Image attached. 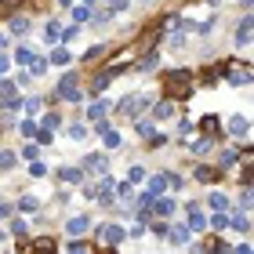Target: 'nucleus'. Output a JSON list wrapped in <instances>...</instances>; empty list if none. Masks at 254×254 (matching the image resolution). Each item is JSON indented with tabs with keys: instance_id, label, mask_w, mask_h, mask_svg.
I'll use <instances>...</instances> for the list:
<instances>
[{
	"instance_id": "f257e3e1",
	"label": "nucleus",
	"mask_w": 254,
	"mask_h": 254,
	"mask_svg": "<svg viewBox=\"0 0 254 254\" xmlns=\"http://www.w3.org/2000/svg\"><path fill=\"white\" fill-rule=\"evenodd\" d=\"M164 91H167L171 102L189 98L192 95V73H189V69H171V73L164 76Z\"/></svg>"
},
{
	"instance_id": "f03ea898",
	"label": "nucleus",
	"mask_w": 254,
	"mask_h": 254,
	"mask_svg": "<svg viewBox=\"0 0 254 254\" xmlns=\"http://www.w3.org/2000/svg\"><path fill=\"white\" fill-rule=\"evenodd\" d=\"M153 95H149V91H142V95H124L120 102H117V113L120 117H127V120H134V117H142L145 109H153Z\"/></svg>"
},
{
	"instance_id": "7ed1b4c3",
	"label": "nucleus",
	"mask_w": 254,
	"mask_h": 254,
	"mask_svg": "<svg viewBox=\"0 0 254 254\" xmlns=\"http://www.w3.org/2000/svg\"><path fill=\"white\" fill-rule=\"evenodd\" d=\"M55 98H59V102H80V98H84V91H80L73 73H65L59 84H55Z\"/></svg>"
},
{
	"instance_id": "20e7f679",
	"label": "nucleus",
	"mask_w": 254,
	"mask_h": 254,
	"mask_svg": "<svg viewBox=\"0 0 254 254\" xmlns=\"http://www.w3.org/2000/svg\"><path fill=\"white\" fill-rule=\"evenodd\" d=\"M225 131L233 134V138H247V134H251V120H247V113H236V117H229V120H225Z\"/></svg>"
},
{
	"instance_id": "39448f33",
	"label": "nucleus",
	"mask_w": 254,
	"mask_h": 254,
	"mask_svg": "<svg viewBox=\"0 0 254 254\" xmlns=\"http://www.w3.org/2000/svg\"><path fill=\"white\" fill-rule=\"evenodd\" d=\"M186 211H189V222H186V225H189V233H203V229H207V214L200 211V203H196V200L186 203Z\"/></svg>"
},
{
	"instance_id": "423d86ee",
	"label": "nucleus",
	"mask_w": 254,
	"mask_h": 254,
	"mask_svg": "<svg viewBox=\"0 0 254 254\" xmlns=\"http://www.w3.org/2000/svg\"><path fill=\"white\" fill-rule=\"evenodd\" d=\"M84 167L91 171V175H106L109 156H106V153H87V156H84Z\"/></svg>"
},
{
	"instance_id": "0eeeda50",
	"label": "nucleus",
	"mask_w": 254,
	"mask_h": 254,
	"mask_svg": "<svg viewBox=\"0 0 254 254\" xmlns=\"http://www.w3.org/2000/svg\"><path fill=\"white\" fill-rule=\"evenodd\" d=\"M149 211H153V218H175V211H178V203H175V200H164V196H156V200H153V207H149Z\"/></svg>"
},
{
	"instance_id": "6e6552de",
	"label": "nucleus",
	"mask_w": 254,
	"mask_h": 254,
	"mask_svg": "<svg viewBox=\"0 0 254 254\" xmlns=\"http://www.w3.org/2000/svg\"><path fill=\"white\" fill-rule=\"evenodd\" d=\"M124 236H127V233H124L120 225H98V240H106L109 247H117V244H124Z\"/></svg>"
},
{
	"instance_id": "1a4fd4ad",
	"label": "nucleus",
	"mask_w": 254,
	"mask_h": 254,
	"mask_svg": "<svg viewBox=\"0 0 254 254\" xmlns=\"http://www.w3.org/2000/svg\"><path fill=\"white\" fill-rule=\"evenodd\" d=\"M222 175H225L222 167H196V171H192V178L203 182V186H214V182H222Z\"/></svg>"
},
{
	"instance_id": "9d476101",
	"label": "nucleus",
	"mask_w": 254,
	"mask_h": 254,
	"mask_svg": "<svg viewBox=\"0 0 254 254\" xmlns=\"http://www.w3.org/2000/svg\"><path fill=\"white\" fill-rule=\"evenodd\" d=\"M26 251H29V254H55V251H59V244H55V236H37Z\"/></svg>"
},
{
	"instance_id": "9b49d317",
	"label": "nucleus",
	"mask_w": 254,
	"mask_h": 254,
	"mask_svg": "<svg viewBox=\"0 0 254 254\" xmlns=\"http://www.w3.org/2000/svg\"><path fill=\"white\" fill-rule=\"evenodd\" d=\"M87 229H91V218H87V214H73V218L65 222V233H69V236H84Z\"/></svg>"
},
{
	"instance_id": "f8f14e48",
	"label": "nucleus",
	"mask_w": 254,
	"mask_h": 254,
	"mask_svg": "<svg viewBox=\"0 0 254 254\" xmlns=\"http://www.w3.org/2000/svg\"><path fill=\"white\" fill-rule=\"evenodd\" d=\"M59 178L65 182V186H84V167H59Z\"/></svg>"
},
{
	"instance_id": "ddd939ff",
	"label": "nucleus",
	"mask_w": 254,
	"mask_h": 254,
	"mask_svg": "<svg viewBox=\"0 0 254 254\" xmlns=\"http://www.w3.org/2000/svg\"><path fill=\"white\" fill-rule=\"evenodd\" d=\"M164 236L171 240V244H178V247H182V244H189V236H192V233H189V225H171Z\"/></svg>"
},
{
	"instance_id": "4468645a",
	"label": "nucleus",
	"mask_w": 254,
	"mask_h": 254,
	"mask_svg": "<svg viewBox=\"0 0 254 254\" xmlns=\"http://www.w3.org/2000/svg\"><path fill=\"white\" fill-rule=\"evenodd\" d=\"M109 109H113V102H91V106H87V120L95 124V120H102V117H106Z\"/></svg>"
},
{
	"instance_id": "2eb2a0df",
	"label": "nucleus",
	"mask_w": 254,
	"mask_h": 254,
	"mask_svg": "<svg viewBox=\"0 0 254 254\" xmlns=\"http://www.w3.org/2000/svg\"><path fill=\"white\" fill-rule=\"evenodd\" d=\"M167 117H175V102L171 98H164V102L153 106V120H167Z\"/></svg>"
},
{
	"instance_id": "dca6fc26",
	"label": "nucleus",
	"mask_w": 254,
	"mask_h": 254,
	"mask_svg": "<svg viewBox=\"0 0 254 254\" xmlns=\"http://www.w3.org/2000/svg\"><path fill=\"white\" fill-rule=\"evenodd\" d=\"M236 44H240V48H247V44H251V18H240V26H236Z\"/></svg>"
},
{
	"instance_id": "f3484780",
	"label": "nucleus",
	"mask_w": 254,
	"mask_h": 254,
	"mask_svg": "<svg viewBox=\"0 0 254 254\" xmlns=\"http://www.w3.org/2000/svg\"><path fill=\"white\" fill-rule=\"evenodd\" d=\"M134 131H138V138H153V134H156V127H153V120L134 117Z\"/></svg>"
},
{
	"instance_id": "a211bd4d",
	"label": "nucleus",
	"mask_w": 254,
	"mask_h": 254,
	"mask_svg": "<svg viewBox=\"0 0 254 254\" xmlns=\"http://www.w3.org/2000/svg\"><path fill=\"white\" fill-rule=\"evenodd\" d=\"M240 160H244V153H236L233 145H229V149H222V171H225V167H236Z\"/></svg>"
},
{
	"instance_id": "6ab92c4d",
	"label": "nucleus",
	"mask_w": 254,
	"mask_h": 254,
	"mask_svg": "<svg viewBox=\"0 0 254 254\" xmlns=\"http://www.w3.org/2000/svg\"><path fill=\"white\" fill-rule=\"evenodd\" d=\"M156 62H160V55H156V51H145V55H142V59H138L134 65L142 69V73H149V69H156Z\"/></svg>"
},
{
	"instance_id": "aec40b11",
	"label": "nucleus",
	"mask_w": 254,
	"mask_h": 254,
	"mask_svg": "<svg viewBox=\"0 0 254 254\" xmlns=\"http://www.w3.org/2000/svg\"><path fill=\"white\" fill-rule=\"evenodd\" d=\"M18 164V153H11V149H0V175H4V171H11Z\"/></svg>"
},
{
	"instance_id": "412c9836",
	"label": "nucleus",
	"mask_w": 254,
	"mask_h": 254,
	"mask_svg": "<svg viewBox=\"0 0 254 254\" xmlns=\"http://www.w3.org/2000/svg\"><path fill=\"white\" fill-rule=\"evenodd\" d=\"M229 229H233V233H251V218H247V214L229 218Z\"/></svg>"
},
{
	"instance_id": "4be33fe9",
	"label": "nucleus",
	"mask_w": 254,
	"mask_h": 254,
	"mask_svg": "<svg viewBox=\"0 0 254 254\" xmlns=\"http://www.w3.org/2000/svg\"><path fill=\"white\" fill-rule=\"evenodd\" d=\"M207 203H211V211H229V196L225 192H211Z\"/></svg>"
},
{
	"instance_id": "5701e85b",
	"label": "nucleus",
	"mask_w": 254,
	"mask_h": 254,
	"mask_svg": "<svg viewBox=\"0 0 254 254\" xmlns=\"http://www.w3.org/2000/svg\"><path fill=\"white\" fill-rule=\"evenodd\" d=\"M11 62H18V65H29V62H33V48H29V44H22V48H18L15 55H11Z\"/></svg>"
},
{
	"instance_id": "b1692460",
	"label": "nucleus",
	"mask_w": 254,
	"mask_h": 254,
	"mask_svg": "<svg viewBox=\"0 0 254 254\" xmlns=\"http://www.w3.org/2000/svg\"><path fill=\"white\" fill-rule=\"evenodd\" d=\"M37 127H44V131H51V134H55V131L62 127V117H59V113H48V117H44Z\"/></svg>"
},
{
	"instance_id": "393cba45",
	"label": "nucleus",
	"mask_w": 254,
	"mask_h": 254,
	"mask_svg": "<svg viewBox=\"0 0 254 254\" xmlns=\"http://www.w3.org/2000/svg\"><path fill=\"white\" fill-rule=\"evenodd\" d=\"M102 142H106V149H120V145H124V138H120L117 127H109V131L102 134Z\"/></svg>"
},
{
	"instance_id": "a878e982",
	"label": "nucleus",
	"mask_w": 254,
	"mask_h": 254,
	"mask_svg": "<svg viewBox=\"0 0 254 254\" xmlns=\"http://www.w3.org/2000/svg\"><path fill=\"white\" fill-rule=\"evenodd\" d=\"M91 15H95V11H91L87 4H76V7H73V22H76V26H84V22H91Z\"/></svg>"
},
{
	"instance_id": "bb28decb",
	"label": "nucleus",
	"mask_w": 254,
	"mask_h": 254,
	"mask_svg": "<svg viewBox=\"0 0 254 254\" xmlns=\"http://www.w3.org/2000/svg\"><path fill=\"white\" fill-rule=\"evenodd\" d=\"M200 131L203 134H218V131H222V120H218V117H203L200 120Z\"/></svg>"
},
{
	"instance_id": "cd10ccee",
	"label": "nucleus",
	"mask_w": 254,
	"mask_h": 254,
	"mask_svg": "<svg viewBox=\"0 0 254 254\" xmlns=\"http://www.w3.org/2000/svg\"><path fill=\"white\" fill-rule=\"evenodd\" d=\"M211 229H214V233H225V229H229V211H214Z\"/></svg>"
},
{
	"instance_id": "c85d7f7f",
	"label": "nucleus",
	"mask_w": 254,
	"mask_h": 254,
	"mask_svg": "<svg viewBox=\"0 0 254 254\" xmlns=\"http://www.w3.org/2000/svg\"><path fill=\"white\" fill-rule=\"evenodd\" d=\"M15 95H18V84L7 80V76H0V98H15Z\"/></svg>"
},
{
	"instance_id": "c756f323",
	"label": "nucleus",
	"mask_w": 254,
	"mask_h": 254,
	"mask_svg": "<svg viewBox=\"0 0 254 254\" xmlns=\"http://www.w3.org/2000/svg\"><path fill=\"white\" fill-rule=\"evenodd\" d=\"M69 62H73L69 48H55V51H51V65H69Z\"/></svg>"
},
{
	"instance_id": "7c9ffc66",
	"label": "nucleus",
	"mask_w": 254,
	"mask_h": 254,
	"mask_svg": "<svg viewBox=\"0 0 254 254\" xmlns=\"http://www.w3.org/2000/svg\"><path fill=\"white\" fill-rule=\"evenodd\" d=\"M106 51H109V48H106V44H95V48H91V51L84 55V62L91 65V62H98V59H106Z\"/></svg>"
},
{
	"instance_id": "2f4dec72",
	"label": "nucleus",
	"mask_w": 254,
	"mask_h": 254,
	"mask_svg": "<svg viewBox=\"0 0 254 254\" xmlns=\"http://www.w3.org/2000/svg\"><path fill=\"white\" fill-rule=\"evenodd\" d=\"M69 138H73V142H84L87 138V124H69V131H65Z\"/></svg>"
},
{
	"instance_id": "473e14b6",
	"label": "nucleus",
	"mask_w": 254,
	"mask_h": 254,
	"mask_svg": "<svg viewBox=\"0 0 254 254\" xmlns=\"http://www.w3.org/2000/svg\"><path fill=\"white\" fill-rule=\"evenodd\" d=\"M11 33H15V37H22V33H29V18L15 15V18H11Z\"/></svg>"
},
{
	"instance_id": "72a5a7b5",
	"label": "nucleus",
	"mask_w": 254,
	"mask_h": 254,
	"mask_svg": "<svg viewBox=\"0 0 254 254\" xmlns=\"http://www.w3.org/2000/svg\"><path fill=\"white\" fill-rule=\"evenodd\" d=\"M203 251H207V254H233V251H229V247L222 244V240H207Z\"/></svg>"
},
{
	"instance_id": "f704fd0d",
	"label": "nucleus",
	"mask_w": 254,
	"mask_h": 254,
	"mask_svg": "<svg viewBox=\"0 0 254 254\" xmlns=\"http://www.w3.org/2000/svg\"><path fill=\"white\" fill-rule=\"evenodd\" d=\"M153 200H156V192H153V189L138 192V211H149V207H153Z\"/></svg>"
},
{
	"instance_id": "c9c22d12",
	"label": "nucleus",
	"mask_w": 254,
	"mask_h": 254,
	"mask_svg": "<svg viewBox=\"0 0 254 254\" xmlns=\"http://www.w3.org/2000/svg\"><path fill=\"white\" fill-rule=\"evenodd\" d=\"M44 73H48V62L33 55V62H29V76H44Z\"/></svg>"
},
{
	"instance_id": "e433bc0d",
	"label": "nucleus",
	"mask_w": 254,
	"mask_h": 254,
	"mask_svg": "<svg viewBox=\"0 0 254 254\" xmlns=\"http://www.w3.org/2000/svg\"><path fill=\"white\" fill-rule=\"evenodd\" d=\"M149 189H153L156 196H164V189H167V175H156V178H149Z\"/></svg>"
},
{
	"instance_id": "4c0bfd02",
	"label": "nucleus",
	"mask_w": 254,
	"mask_h": 254,
	"mask_svg": "<svg viewBox=\"0 0 254 254\" xmlns=\"http://www.w3.org/2000/svg\"><path fill=\"white\" fill-rule=\"evenodd\" d=\"M15 109H22V98L15 95V98H0V113H15Z\"/></svg>"
},
{
	"instance_id": "58836bf2",
	"label": "nucleus",
	"mask_w": 254,
	"mask_h": 254,
	"mask_svg": "<svg viewBox=\"0 0 254 254\" xmlns=\"http://www.w3.org/2000/svg\"><path fill=\"white\" fill-rule=\"evenodd\" d=\"M37 207H40V200H37V196H22V200H18V211H37Z\"/></svg>"
},
{
	"instance_id": "ea45409f",
	"label": "nucleus",
	"mask_w": 254,
	"mask_h": 254,
	"mask_svg": "<svg viewBox=\"0 0 254 254\" xmlns=\"http://www.w3.org/2000/svg\"><path fill=\"white\" fill-rule=\"evenodd\" d=\"M40 106H44L40 98H26V102H22V109H26V117H37V113H40Z\"/></svg>"
},
{
	"instance_id": "a19ab883",
	"label": "nucleus",
	"mask_w": 254,
	"mask_h": 254,
	"mask_svg": "<svg viewBox=\"0 0 254 254\" xmlns=\"http://www.w3.org/2000/svg\"><path fill=\"white\" fill-rule=\"evenodd\" d=\"M113 189H117V196H120L124 203L131 200V192H134V186H131V182H120V186H113Z\"/></svg>"
},
{
	"instance_id": "79ce46f5",
	"label": "nucleus",
	"mask_w": 254,
	"mask_h": 254,
	"mask_svg": "<svg viewBox=\"0 0 254 254\" xmlns=\"http://www.w3.org/2000/svg\"><path fill=\"white\" fill-rule=\"evenodd\" d=\"M29 175H33V178H44V175H48V164H40V160H29Z\"/></svg>"
},
{
	"instance_id": "37998d69",
	"label": "nucleus",
	"mask_w": 254,
	"mask_h": 254,
	"mask_svg": "<svg viewBox=\"0 0 254 254\" xmlns=\"http://www.w3.org/2000/svg\"><path fill=\"white\" fill-rule=\"evenodd\" d=\"M44 37H48L51 44H55V40H62V29H59V22H48V29H44Z\"/></svg>"
},
{
	"instance_id": "c03bdc74",
	"label": "nucleus",
	"mask_w": 254,
	"mask_h": 254,
	"mask_svg": "<svg viewBox=\"0 0 254 254\" xmlns=\"http://www.w3.org/2000/svg\"><path fill=\"white\" fill-rule=\"evenodd\" d=\"M149 175H145V167H131V175H127V182H131V186H138V182H145Z\"/></svg>"
},
{
	"instance_id": "a18cd8bd",
	"label": "nucleus",
	"mask_w": 254,
	"mask_h": 254,
	"mask_svg": "<svg viewBox=\"0 0 254 254\" xmlns=\"http://www.w3.org/2000/svg\"><path fill=\"white\" fill-rule=\"evenodd\" d=\"M51 142H55V134L44 131V127H37V145H51Z\"/></svg>"
},
{
	"instance_id": "49530a36",
	"label": "nucleus",
	"mask_w": 254,
	"mask_h": 254,
	"mask_svg": "<svg viewBox=\"0 0 254 254\" xmlns=\"http://www.w3.org/2000/svg\"><path fill=\"white\" fill-rule=\"evenodd\" d=\"M22 138H37V124L33 120H22Z\"/></svg>"
},
{
	"instance_id": "de8ad7c7",
	"label": "nucleus",
	"mask_w": 254,
	"mask_h": 254,
	"mask_svg": "<svg viewBox=\"0 0 254 254\" xmlns=\"http://www.w3.org/2000/svg\"><path fill=\"white\" fill-rule=\"evenodd\" d=\"M240 211H244V214L251 211V189L247 186H244V192H240Z\"/></svg>"
},
{
	"instance_id": "09e8293b",
	"label": "nucleus",
	"mask_w": 254,
	"mask_h": 254,
	"mask_svg": "<svg viewBox=\"0 0 254 254\" xmlns=\"http://www.w3.org/2000/svg\"><path fill=\"white\" fill-rule=\"evenodd\" d=\"M189 149H192V153H207V149H211V138H200V142H192Z\"/></svg>"
},
{
	"instance_id": "8fccbe9b",
	"label": "nucleus",
	"mask_w": 254,
	"mask_h": 254,
	"mask_svg": "<svg viewBox=\"0 0 254 254\" xmlns=\"http://www.w3.org/2000/svg\"><path fill=\"white\" fill-rule=\"evenodd\" d=\"M149 229H153L156 236H164L167 233V222H164V218H156V222H149Z\"/></svg>"
},
{
	"instance_id": "3c124183",
	"label": "nucleus",
	"mask_w": 254,
	"mask_h": 254,
	"mask_svg": "<svg viewBox=\"0 0 254 254\" xmlns=\"http://www.w3.org/2000/svg\"><path fill=\"white\" fill-rule=\"evenodd\" d=\"M69 254H91V247H87V244H80V240H76V244H69Z\"/></svg>"
},
{
	"instance_id": "603ef678",
	"label": "nucleus",
	"mask_w": 254,
	"mask_h": 254,
	"mask_svg": "<svg viewBox=\"0 0 254 254\" xmlns=\"http://www.w3.org/2000/svg\"><path fill=\"white\" fill-rule=\"evenodd\" d=\"M11 233H15V236H26V222H22V218H15V222H11Z\"/></svg>"
},
{
	"instance_id": "864d4df0",
	"label": "nucleus",
	"mask_w": 254,
	"mask_h": 254,
	"mask_svg": "<svg viewBox=\"0 0 254 254\" xmlns=\"http://www.w3.org/2000/svg\"><path fill=\"white\" fill-rule=\"evenodd\" d=\"M22 156H26V160H37L40 149H37V145H26V149H22Z\"/></svg>"
},
{
	"instance_id": "5fc2aeb1",
	"label": "nucleus",
	"mask_w": 254,
	"mask_h": 254,
	"mask_svg": "<svg viewBox=\"0 0 254 254\" xmlns=\"http://www.w3.org/2000/svg\"><path fill=\"white\" fill-rule=\"evenodd\" d=\"M164 142H167V134H160V131H156L153 138H149V145H153V149H160V145H164Z\"/></svg>"
},
{
	"instance_id": "6e6d98bb",
	"label": "nucleus",
	"mask_w": 254,
	"mask_h": 254,
	"mask_svg": "<svg viewBox=\"0 0 254 254\" xmlns=\"http://www.w3.org/2000/svg\"><path fill=\"white\" fill-rule=\"evenodd\" d=\"M76 37H80V26H69V29L62 33V40H76Z\"/></svg>"
},
{
	"instance_id": "4d7b16f0",
	"label": "nucleus",
	"mask_w": 254,
	"mask_h": 254,
	"mask_svg": "<svg viewBox=\"0 0 254 254\" xmlns=\"http://www.w3.org/2000/svg\"><path fill=\"white\" fill-rule=\"evenodd\" d=\"M145 229H149V225H145V222H138V225H134V229H131V236H134V240H138V236H145Z\"/></svg>"
},
{
	"instance_id": "13d9d810",
	"label": "nucleus",
	"mask_w": 254,
	"mask_h": 254,
	"mask_svg": "<svg viewBox=\"0 0 254 254\" xmlns=\"http://www.w3.org/2000/svg\"><path fill=\"white\" fill-rule=\"evenodd\" d=\"M7 69H11V59H7V55H0V76H4Z\"/></svg>"
},
{
	"instance_id": "bf43d9fd",
	"label": "nucleus",
	"mask_w": 254,
	"mask_h": 254,
	"mask_svg": "<svg viewBox=\"0 0 254 254\" xmlns=\"http://www.w3.org/2000/svg\"><path fill=\"white\" fill-rule=\"evenodd\" d=\"M7 214H11V203H0V222H4Z\"/></svg>"
},
{
	"instance_id": "052dcab7",
	"label": "nucleus",
	"mask_w": 254,
	"mask_h": 254,
	"mask_svg": "<svg viewBox=\"0 0 254 254\" xmlns=\"http://www.w3.org/2000/svg\"><path fill=\"white\" fill-rule=\"evenodd\" d=\"M233 254H251V244H240V247H236Z\"/></svg>"
},
{
	"instance_id": "680f3d73",
	"label": "nucleus",
	"mask_w": 254,
	"mask_h": 254,
	"mask_svg": "<svg viewBox=\"0 0 254 254\" xmlns=\"http://www.w3.org/2000/svg\"><path fill=\"white\" fill-rule=\"evenodd\" d=\"M7 48V33H0V51H4Z\"/></svg>"
},
{
	"instance_id": "e2e57ef3",
	"label": "nucleus",
	"mask_w": 254,
	"mask_h": 254,
	"mask_svg": "<svg viewBox=\"0 0 254 254\" xmlns=\"http://www.w3.org/2000/svg\"><path fill=\"white\" fill-rule=\"evenodd\" d=\"M59 4H62V7H73V0H59Z\"/></svg>"
},
{
	"instance_id": "0e129e2a",
	"label": "nucleus",
	"mask_w": 254,
	"mask_h": 254,
	"mask_svg": "<svg viewBox=\"0 0 254 254\" xmlns=\"http://www.w3.org/2000/svg\"><path fill=\"white\" fill-rule=\"evenodd\" d=\"M84 4H87V7H91V4H95V0H84Z\"/></svg>"
}]
</instances>
